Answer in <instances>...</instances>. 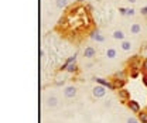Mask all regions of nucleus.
<instances>
[{
    "mask_svg": "<svg viewBox=\"0 0 147 123\" xmlns=\"http://www.w3.org/2000/svg\"><path fill=\"white\" fill-rule=\"evenodd\" d=\"M67 4H68V0H55V7H57V9H59V10L65 9V7H67Z\"/></svg>",
    "mask_w": 147,
    "mask_h": 123,
    "instance_id": "nucleus-15",
    "label": "nucleus"
},
{
    "mask_svg": "<svg viewBox=\"0 0 147 123\" xmlns=\"http://www.w3.org/2000/svg\"><path fill=\"white\" fill-rule=\"evenodd\" d=\"M93 81H95L96 84H99V85L105 87V88L110 89V91H116L115 85H113V82H110L109 79H105V78H93Z\"/></svg>",
    "mask_w": 147,
    "mask_h": 123,
    "instance_id": "nucleus-2",
    "label": "nucleus"
},
{
    "mask_svg": "<svg viewBox=\"0 0 147 123\" xmlns=\"http://www.w3.org/2000/svg\"><path fill=\"white\" fill-rule=\"evenodd\" d=\"M126 105H127V107L130 109V112H133V113H139V112L142 110L139 102H136V101H133V99H129L127 102H126Z\"/></svg>",
    "mask_w": 147,
    "mask_h": 123,
    "instance_id": "nucleus-6",
    "label": "nucleus"
},
{
    "mask_svg": "<svg viewBox=\"0 0 147 123\" xmlns=\"http://www.w3.org/2000/svg\"><path fill=\"white\" fill-rule=\"evenodd\" d=\"M112 106V101H106L105 102V107H110Z\"/></svg>",
    "mask_w": 147,
    "mask_h": 123,
    "instance_id": "nucleus-26",
    "label": "nucleus"
},
{
    "mask_svg": "<svg viewBox=\"0 0 147 123\" xmlns=\"http://www.w3.org/2000/svg\"><path fill=\"white\" fill-rule=\"evenodd\" d=\"M126 13H127V9L126 7H119V14L120 16H126Z\"/></svg>",
    "mask_w": 147,
    "mask_h": 123,
    "instance_id": "nucleus-21",
    "label": "nucleus"
},
{
    "mask_svg": "<svg viewBox=\"0 0 147 123\" xmlns=\"http://www.w3.org/2000/svg\"><path fill=\"white\" fill-rule=\"evenodd\" d=\"M125 84H126V79H113V85H115L116 91L125 88Z\"/></svg>",
    "mask_w": 147,
    "mask_h": 123,
    "instance_id": "nucleus-14",
    "label": "nucleus"
},
{
    "mask_svg": "<svg viewBox=\"0 0 147 123\" xmlns=\"http://www.w3.org/2000/svg\"><path fill=\"white\" fill-rule=\"evenodd\" d=\"M140 13H142V16H146V17H147V6H144V7H142Z\"/></svg>",
    "mask_w": 147,
    "mask_h": 123,
    "instance_id": "nucleus-23",
    "label": "nucleus"
},
{
    "mask_svg": "<svg viewBox=\"0 0 147 123\" xmlns=\"http://www.w3.org/2000/svg\"><path fill=\"white\" fill-rule=\"evenodd\" d=\"M113 79H126V72L125 71H117L113 74Z\"/></svg>",
    "mask_w": 147,
    "mask_h": 123,
    "instance_id": "nucleus-17",
    "label": "nucleus"
},
{
    "mask_svg": "<svg viewBox=\"0 0 147 123\" xmlns=\"http://www.w3.org/2000/svg\"><path fill=\"white\" fill-rule=\"evenodd\" d=\"M142 33V24L140 23H131L130 26V34L133 35H137Z\"/></svg>",
    "mask_w": 147,
    "mask_h": 123,
    "instance_id": "nucleus-9",
    "label": "nucleus"
},
{
    "mask_svg": "<svg viewBox=\"0 0 147 123\" xmlns=\"http://www.w3.org/2000/svg\"><path fill=\"white\" fill-rule=\"evenodd\" d=\"M120 48L123 50V51H130L131 48H133V44H131V41L130 40H123V41H120Z\"/></svg>",
    "mask_w": 147,
    "mask_h": 123,
    "instance_id": "nucleus-11",
    "label": "nucleus"
},
{
    "mask_svg": "<svg viewBox=\"0 0 147 123\" xmlns=\"http://www.w3.org/2000/svg\"><path fill=\"white\" fill-rule=\"evenodd\" d=\"M55 85H57V87H62V85H64V79H62V81H58V82H55Z\"/></svg>",
    "mask_w": 147,
    "mask_h": 123,
    "instance_id": "nucleus-27",
    "label": "nucleus"
},
{
    "mask_svg": "<svg viewBox=\"0 0 147 123\" xmlns=\"http://www.w3.org/2000/svg\"><path fill=\"white\" fill-rule=\"evenodd\" d=\"M137 118H139L140 123H147V112L146 110H140L137 113Z\"/></svg>",
    "mask_w": 147,
    "mask_h": 123,
    "instance_id": "nucleus-16",
    "label": "nucleus"
},
{
    "mask_svg": "<svg viewBox=\"0 0 147 123\" xmlns=\"http://www.w3.org/2000/svg\"><path fill=\"white\" fill-rule=\"evenodd\" d=\"M76 87H74V85H68V87H65L64 88V96L67 98V99H74L75 96H76Z\"/></svg>",
    "mask_w": 147,
    "mask_h": 123,
    "instance_id": "nucleus-3",
    "label": "nucleus"
},
{
    "mask_svg": "<svg viewBox=\"0 0 147 123\" xmlns=\"http://www.w3.org/2000/svg\"><path fill=\"white\" fill-rule=\"evenodd\" d=\"M58 103H59V101H58V98H57L55 95H51V96H47V98H45V106L50 107V109L57 107Z\"/></svg>",
    "mask_w": 147,
    "mask_h": 123,
    "instance_id": "nucleus-4",
    "label": "nucleus"
},
{
    "mask_svg": "<svg viewBox=\"0 0 147 123\" xmlns=\"http://www.w3.org/2000/svg\"><path fill=\"white\" fill-rule=\"evenodd\" d=\"M142 70L144 71V72H147V58L143 59V62H142Z\"/></svg>",
    "mask_w": 147,
    "mask_h": 123,
    "instance_id": "nucleus-22",
    "label": "nucleus"
},
{
    "mask_svg": "<svg viewBox=\"0 0 147 123\" xmlns=\"http://www.w3.org/2000/svg\"><path fill=\"white\" fill-rule=\"evenodd\" d=\"M106 89H108V88H105V87H102V85L96 84V87L92 89V95H93L96 99L105 98V96H106Z\"/></svg>",
    "mask_w": 147,
    "mask_h": 123,
    "instance_id": "nucleus-1",
    "label": "nucleus"
},
{
    "mask_svg": "<svg viewBox=\"0 0 147 123\" xmlns=\"http://www.w3.org/2000/svg\"><path fill=\"white\" fill-rule=\"evenodd\" d=\"M117 96H119V99H122L123 102H127L129 99H130V92H129L126 88L117 89Z\"/></svg>",
    "mask_w": 147,
    "mask_h": 123,
    "instance_id": "nucleus-8",
    "label": "nucleus"
},
{
    "mask_svg": "<svg viewBox=\"0 0 147 123\" xmlns=\"http://www.w3.org/2000/svg\"><path fill=\"white\" fill-rule=\"evenodd\" d=\"M62 71H68V72H71V74H74V72H76L78 71V65H76V62H71V64H64L62 65V68H61Z\"/></svg>",
    "mask_w": 147,
    "mask_h": 123,
    "instance_id": "nucleus-10",
    "label": "nucleus"
},
{
    "mask_svg": "<svg viewBox=\"0 0 147 123\" xmlns=\"http://www.w3.org/2000/svg\"><path fill=\"white\" fill-rule=\"evenodd\" d=\"M40 57H41V58H44V57H45V51H44L42 48L40 50Z\"/></svg>",
    "mask_w": 147,
    "mask_h": 123,
    "instance_id": "nucleus-25",
    "label": "nucleus"
},
{
    "mask_svg": "<svg viewBox=\"0 0 147 123\" xmlns=\"http://www.w3.org/2000/svg\"><path fill=\"white\" fill-rule=\"evenodd\" d=\"M134 14H136V10H134V9H131V7L127 9V13H126V16H127V17H133Z\"/></svg>",
    "mask_w": 147,
    "mask_h": 123,
    "instance_id": "nucleus-20",
    "label": "nucleus"
},
{
    "mask_svg": "<svg viewBox=\"0 0 147 123\" xmlns=\"http://www.w3.org/2000/svg\"><path fill=\"white\" fill-rule=\"evenodd\" d=\"M71 62H76V54H74V55H71V57H68V58H67L65 64L68 65V64H71Z\"/></svg>",
    "mask_w": 147,
    "mask_h": 123,
    "instance_id": "nucleus-19",
    "label": "nucleus"
},
{
    "mask_svg": "<svg viewBox=\"0 0 147 123\" xmlns=\"http://www.w3.org/2000/svg\"><path fill=\"white\" fill-rule=\"evenodd\" d=\"M84 58H86V59H92V58H95L96 57V50L93 48V47H85V50H84Z\"/></svg>",
    "mask_w": 147,
    "mask_h": 123,
    "instance_id": "nucleus-7",
    "label": "nucleus"
},
{
    "mask_svg": "<svg viewBox=\"0 0 147 123\" xmlns=\"http://www.w3.org/2000/svg\"><path fill=\"white\" fill-rule=\"evenodd\" d=\"M129 3H131V4H134V3H136V1H137V0H127Z\"/></svg>",
    "mask_w": 147,
    "mask_h": 123,
    "instance_id": "nucleus-28",
    "label": "nucleus"
},
{
    "mask_svg": "<svg viewBox=\"0 0 147 123\" xmlns=\"http://www.w3.org/2000/svg\"><path fill=\"white\" fill-rule=\"evenodd\" d=\"M112 37L115 38V40H119V41H123L125 40V37H126V34L122 31V30H115L113 33H112Z\"/></svg>",
    "mask_w": 147,
    "mask_h": 123,
    "instance_id": "nucleus-12",
    "label": "nucleus"
},
{
    "mask_svg": "<svg viewBox=\"0 0 147 123\" xmlns=\"http://www.w3.org/2000/svg\"><path fill=\"white\" fill-rule=\"evenodd\" d=\"M142 79H143V82H144V85L147 87V75H142Z\"/></svg>",
    "mask_w": 147,
    "mask_h": 123,
    "instance_id": "nucleus-24",
    "label": "nucleus"
},
{
    "mask_svg": "<svg viewBox=\"0 0 147 123\" xmlns=\"http://www.w3.org/2000/svg\"><path fill=\"white\" fill-rule=\"evenodd\" d=\"M89 37H91L93 41H96V43H105V35L100 33V30H93L91 34H89Z\"/></svg>",
    "mask_w": 147,
    "mask_h": 123,
    "instance_id": "nucleus-5",
    "label": "nucleus"
},
{
    "mask_svg": "<svg viewBox=\"0 0 147 123\" xmlns=\"http://www.w3.org/2000/svg\"><path fill=\"white\" fill-rule=\"evenodd\" d=\"M105 55H106V58H109V59H115L116 57H117V51H116V48H108L106 50V53H105Z\"/></svg>",
    "mask_w": 147,
    "mask_h": 123,
    "instance_id": "nucleus-13",
    "label": "nucleus"
},
{
    "mask_svg": "<svg viewBox=\"0 0 147 123\" xmlns=\"http://www.w3.org/2000/svg\"><path fill=\"white\" fill-rule=\"evenodd\" d=\"M126 123H140V120H139V118H136V116H130V118L126 119Z\"/></svg>",
    "mask_w": 147,
    "mask_h": 123,
    "instance_id": "nucleus-18",
    "label": "nucleus"
}]
</instances>
